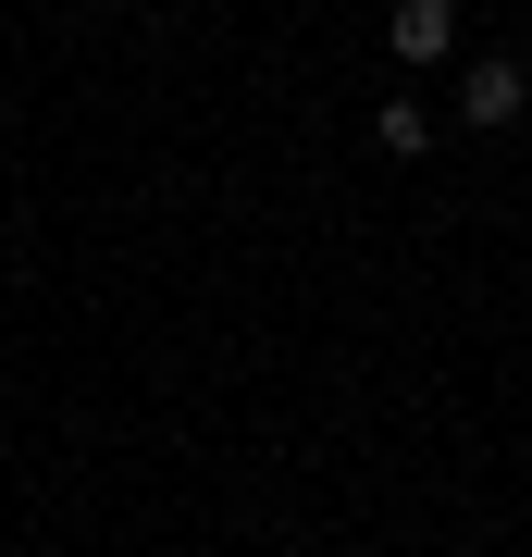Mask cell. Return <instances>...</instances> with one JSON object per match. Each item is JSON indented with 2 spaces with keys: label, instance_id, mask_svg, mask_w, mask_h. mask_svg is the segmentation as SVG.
Segmentation results:
<instances>
[{
  "label": "cell",
  "instance_id": "obj_1",
  "mask_svg": "<svg viewBox=\"0 0 532 557\" xmlns=\"http://www.w3.org/2000/svg\"><path fill=\"white\" fill-rule=\"evenodd\" d=\"M384 38H396V62L421 75V62H446V50H458V0H396Z\"/></svg>",
  "mask_w": 532,
  "mask_h": 557
},
{
  "label": "cell",
  "instance_id": "obj_2",
  "mask_svg": "<svg viewBox=\"0 0 532 557\" xmlns=\"http://www.w3.org/2000/svg\"><path fill=\"white\" fill-rule=\"evenodd\" d=\"M520 100H532V75H520L508 50H495V62H471V75H458V124H520Z\"/></svg>",
  "mask_w": 532,
  "mask_h": 557
},
{
  "label": "cell",
  "instance_id": "obj_3",
  "mask_svg": "<svg viewBox=\"0 0 532 557\" xmlns=\"http://www.w3.org/2000/svg\"><path fill=\"white\" fill-rule=\"evenodd\" d=\"M372 137H384L396 161H421V149H434V112H421V100H384V112H372Z\"/></svg>",
  "mask_w": 532,
  "mask_h": 557
}]
</instances>
